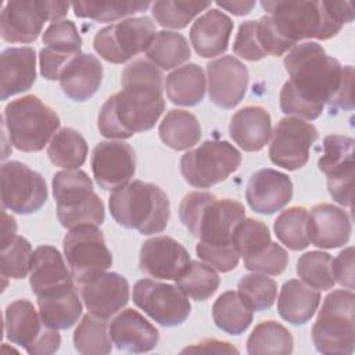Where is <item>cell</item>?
<instances>
[{
  "label": "cell",
  "mask_w": 355,
  "mask_h": 355,
  "mask_svg": "<svg viewBox=\"0 0 355 355\" xmlns=\"http://www.w3.org/2000/svg\"><path fill=\"white\" fill-rule=\"evenodd\" d=\"M288 80L280 92V108L286 115L316 119L324 105L354 108V67H343L316 42L294 46L284 57Z\"/></svg>",
  "instance_id": "cell-1"
},
{
  "label": "cell",
  "mask_w": 355,
  "mask_h": 355,
  "mask_svg": "<svg viewBox=\"0 0 355 355\" xmlns=\"http://www.w3.org/2000/svg\"><path fill=\"white\" fill-rule=\"evenodd\" d=\"M257 33L266 55H283L300 40H327L354 19L349 1H262Z\"/></svg>",
  "instance_id": "cell-2"
},
{
  "label": "cell",
  "mask_w": 355,
  "mask_h": 355,
  "mask_svg": "<svg viewBox=\"0 0 355 355\" xmlns=\"http://www.w3.org/2000/svg\"><path fill=\"white\" fill-rule=\"evenodd\" d=\"M164 75L148 60H135L125 67L122 90L103 104L98 130L108 139H128L154 128L165 110Z\"/></svg>",
  "instance_id": "cell-3"
},
{
  "label": "cell",
  "mask_w": 355,
  "mask_h": 355,
  "mask_svg": "<svg viewBox=\"0 0 355 355\" xmlns=\"http://www.w3.org/2000/svg\"><path fill=\"white\" fill-rule=\"evenodd\" d=\"M179 218L193 237L215 245L232 244L236 226L245 218L244 207L208 191H191L179 205Z\"/></svg>",
  "instance_id": "cell-4"
},
{
  "label": "cell",
  "mask_w": 355,
  "mask_h": 355,
  "mask_svg": "<svg viewBox=\"0 0 355 355\" xmlns=\"http://www.w3.org/2000/svg\"><path fill=\"white\" fill-rule=\"evenodd\" d=\"M108 205L118 225L141 234L164 232L171 215L166 193L159 186L143 180H132L115 189Z\"/></svg>",
  "instance_id": "cell-5"
},
{
  "label": "cell",
  "mask_w": 355,
  "mask_h": 355,
  "mask_svg": "<svg viewBox=\"0 0 355 355\" xmlns=\"http://www.w3.org/2000/svg\"><path fill=\"white\" fill-rule=\"evenodd\" d=\"M3 126L17 150L37 153L58 132L60 116L37 96L28 94L6 105Z\"/></svg>",
  "instance_id": "cell-6"
},
{
  "label": "cell",
  "mask_w": 355,
  "mask_h": 355,
  "mask_svg": "<svg viewBox=\"0 0 355 355\" xmlns=\"http://www.w3.org/2000/svg\"><path fill=\"white\" fill-rule=\"evenodd\" d=\"M352 290H333L323 300L318 319L312 326V341L315 348L326 355H349L354 352Z\"/></svg>",
  "instance_id": "cell-7"
},
{
  "label": "cell",
  "mask_w": 355,
  "mask_h": 355,
  "mask_svg": "<svg viewBox=\"0 0 355 355\" xmlns=\"http://www.w3.org/2000/svg\"><path fill=\"white\" fill-rule=\"evenodd\" d=\"M241 164L240 151L226 140H207L180 159V172L193 187L208 189L226 180Z\"/></svg>",
  "instance_id": "cell-8"
},
{
  "label": "cell",
  "mask_w": 355,
  "mask_h": 355,
  "mask_svg": "<svg viewBox=\"0 0 355 355\" xmlns=\"http://www.w3.org/2000/svg\"><path fill=\"white\" fill-rule=\"evenodd\" d=\"M69 6L67 1L49 0L8 1L0 17L1 39L8 43H32L42 33L44 22L61 21Z\"/></svg>",
  "instance_id": "cell-9"
},
{
  "label": "cell",
  "mask_w": 355,
  "mask_h": 355,
  "mask_svg": "<svg viewBox=\"0 0 355 355\" xmlns=\"http://www.w3.org/2000/svg\"><path fill=\"white\" fill-rule=\"evenodd\" d=\"M157 35L148 17L126 18L100 29L93 40L96 53L111 64H123L146 51Z\"/></svg>",
  "instance_id": "cell-10"
},
{
  "label": "cell",
  "mask_w": 355,
  "mask_h": 355,
  "mask_svg": "<svg viewBox=\"0 0 355 355\" xmlns=\"http://www.w3.org/2000/svg\"><path fill=\"white\" fill-rule=\"evenodd\" d=\"M64 257L75 283L107 270L112 265V254L103 232L94 225L69 229L62 240Z\"/></svg>",
  "instance_id": "cell-11"
},
{
  "label": "cell",
  "mask_w": 355,
  "mask_h": 355,
  "mask_svg": "<svg viewBox=\"0 0 355 355\" xmlns=\"http://www.w3.org/2000/svg\"><path fill=\"white\" fill-rule=\"evenodd\" d=\"M1 204L3 209L19 215L39 211L47 200L44 178L19 161L1 165Z\"/></svg>",
  "instance_id": "cell-12"
},
{
  "label": "cell",
  "mask_w": 355,
  "mask_h": 355,
  "mask_svg": "<svg viewBox=\"0 0 355 355\" xmlns=\"http://www.w3.org/2000/svg\"><path fill=\"white\" fill-rule=\"evenodd\" d=\"M132 298L144 313L165 327L182 324L191 309L189 297L178 286L151 279L136 282Z\"/></svg>",
  "instance_id": "cell-13"
},
{
  "label": "cell",
  "mask_w": 355,
  "mask_h": 355,
  "mask_svg": "<svg viewBox=\"0 0 355 355\" xmlns=\"http://www.w3.org/2000/svg\"><path fill=\"white\" fill-rule=\"evenodd\" d=\"M354 144L349 136L329 135L323 139V154L318 161L333 200L349 208L354 200Z\"/></svg>",
  "instance_id": "cell-14"
},
{
  "label": "cell",
  "mask_w": 355,
  "mask_h": 355,
  "mask_svg": "<svg viewBox=\"0 0 355 355\" xmlns=\"http://www.w3.org/2000/svg\"><path fill=\"white\" fill-rule=\"evenodd\" d=\"M318 137L315 125L295 116H286L272 132L269 158L280 168L297 171L308 162L309 150Z\"/></svg>",
  "instance_id": "cell-15"
},
{
  "label": "cell",
  "mask_w": 355,
  "mask_h": 355,
  "mask_svg": "<svg viewBox=\"0 0 355 355\" xmlns=\"http://www.w3.org/2000/svg\"><path fill=\"white\" fill-rule=\"evenodd\" d=\"M92 171L96 183L104 190H115L135 176L136 154L122 140L98 143L92 153Z\"/></svg>",
  "instance_id": "cell-16"
},
{
  "label": "cell",
  "mask_w": 355,
  "mask_h": 355,
  "mask_svg": "<svg viewBox=\"0 0 355 355\" xmlns=\"http://www.w3.org/2000/svg\"><path fill=\"white\" fill-rule=\"evenodd\" d=\"M86 309L100 318L110 319L129 301V283L116 272H100L79 283Z\"/></svg>",
  "instance_id": "cell-17"
},
{
  "label": "cell",
  "mask_w": 355,
  "mask_h": 355,
  "mask_svg": "<svg viewBox=\"0 0 355 355\" xmlns=\"http://www.w3.org/2000/svg\"><path fill=\"white\" fill-rule=\"evenodd\" d=\"M209 100L219 108L230 110L245 96L248 69L233 55H223L207 64Z\"/></svg>",
  "instance_id": "cell-18"
},
{
  "label": "cell",
  "mask_w": 355,
  "mask_h": 355,
  "mask_svg": "<svg viewBox=\"0 0 355 355\" xmlns=\"http://www.w3.org/2000/svg\"><path fill=\"white\" fill-rule=\"evenodd\" d=\"M190 261L187 250L179 241L168 236H157L143 243L139 266L141 272L154 279L175 280Z\"/></svg>",
  "instance_id": "cell-19"
},
{
  "label": "cell",
  "mask_w": 355,
  "mask_h": 355,
  "mask_svg": "<svg viewBox=\"0 0 355 355\" xmlns=\"http://www.w3.org/2000/svg\"><path fill=\"white\" fill-rule=\"evenodd\" d=\"M291 179L286 173L270 168L252 173L245 190V200L251 209L263 215L280 211L291 201Z\"/></svg>",
  "instance_id": "cell-20"
},
{
  "label": "cell",
  "mask_w": 355,
  "mask_h": 355,
  "mask_svg": "<svg viewBox=\"0 0 355 355\" xmlns=\"http://www.w3.org/2000/svg\"><path fill=\"white\" fill-rule=\"evenodd\" d=\"M352 226L348 214L333 204L312 207L306 218L309 243L319 248H337L348 243Z\"/></svg>",
  "instance_id": "cell-21"
},
{
  "label": "cell",
  "mask_w": 355,
  "mask_h": 355,
  "mask_svg": "<svg viewBox=\"0 0 355 355\" xmlns=\"http://www.w3.org/2000/svg\"><path fill=\"white\" fill-rule=\"evenodd\" d=\"M110 337L118 349L140 354L157 347L159 331L141 313L128 308L110 322Z\"/></svg>",
  "instance_id": "cell-22"
},
{
  "label": "cell",
  "mask_w": 355,
  "mask_h": 355,
  "mask_svg": "<svg viewBox=\"0 0 355 355\" xmlns=\"http://www.w3.org/2000/svg\"><path fill=\"white\" fill-rule=\"evenodd\" d=\"M0 97L29 90L36 80V51L33 47H8L0 55Z\"/></svg>",
  "instance_id": "cell-23"
},
{
  "label": "cell",
  "mask_w": 355,
  "mask_h": 355,
  "mask_svg": "<svg viewBox=\"0 0 355 355\" xmlns=\"http://www.w3.org/2000/svg\"><path fill=\"white\" fill-rule=\"evenodd\" d=\"M233 21L219 10H209L198 17L190 28V42L200 57L212 58L229 47Z\"/></svg>",
  "instance_id": "cell-24"
},
{
  "label": "cell",
  "mask_w": 355,
  "mask_h": 355,
  "mask_svg": "<svg viewBox=\"0 0 355 355\" xmlns=\"http://www.w3.org/2000/svg\"><path fill=\"white\" fill-rule=\"evenodd\" d=\"M229 133L233 141L244 151H259L272 137L270 115L259 105H247L232 116Z\"/></svg>",
  "instance_id": "cell-25"
},
{
  "label": "cell",
  "mask_w": 355,
  "mask_h": 355,
  "mask_svg": "<svg viewBox=\"0 0 355 355\" xmlns=\"http://www.w3.org/2000/svg\"><path fill=\"white\" fill-rule=\"evenodd\" d=\"M36 298L40 319L51 329H69L82 315V302L75 283L49 290Z\"/></svg>",
  "instance_id": "cell-26"
},
{
  "label": "cell",
  "mask_w": 355,
  "mask_h": 355,
  "mask_svg": "<svg viewBox=\"0 0 355 355\" xmlns=\"http://www.w3.org/2000/svg\"><path fill=\"white\" fill-rule=\"evenodd\" d=\"M58 80L67 97L86 101L100 89L103 65L93 54L80 53L68 62Z\"/></svg>",
  "instance_id": "cell-27"
},
{
  "label": "cell",
  "mask_w": 355,
  "mask_h": 355,
  "mask_svg": "<svg viewBox=\"0 0 355 355\" xmlns=\"http://www.w3.org/2000/svg\"><path fill=\"white\" fill-rule=\"evenodd\" d=\"M71 270L61 252L51 245H39L32 255L29 269V284L37 297L49 290L73 283Z\"/></svg>",
  "instance_id": "cell-28"
},
{
  "label": "cell",
  "mask_w": 355,
  "mask_h": 355,
  "mask_svg": "<svg viewBox=\"0 0 355 355\" xmlns=\"http://www.w3.org/2000/svg\"><path fill=\"white\" fill-rule=\"evenodd\" d=\"M39 312L28 300H15L4 311V333L8 341L31 351L46 330Z\"/></svg>",
  "instance_id": "cell-29"
},
{
  "label": "cell",
  "mask_w": 355,
  "mask_h": 355,
  "mask_svg": "<svg viewBox=\"0 0 355 355\" xmlns=\"http://www.w3.org/2000/svg\"><path fill=\"white\" fill-rule=\"evenodd\" d=\"M320 302V293L301 280L286 282L277 298V312L291 324H305L315 315Z\"/></svg>",
  "instance_id": "cell-30"
},
{
  "label": "cell",
  "mask_w": 355,
  "mask_h": 355,
  "mask_svg": "<svg viewBox=\"0 0 355 355\" xmlns=\"http://www.w3.org/2000/svg\"><path fill=\"white\" fill-rule=\"evenodd\" d=\"M205 75L200 65L187 64L172 71L165 80L168 98L178 105L198 104L205 94Z\"/></svg>",
  "instance_id": "cell-31"
},
{
  "label": "cell",
  "mask_w": 355,
  "mask_h": 355,
  "mask_svg": "<svg viewBox=\"0 0 355 355\" xmlns=\"http://www.w3.org/2000/svg\"><path fill=\"white\" fill-rule=\"evenodd\" d=\"M158 133L164 144L182 151L200 141L201 126L194 114L184 110H171L159 123Z\"/></svg>",
  "instance_id": "cell-32"
},
{
  "label": "cell",
  "mask_w": 355,
  "mask_h": 355,
  "mask_svg": "<svg viewBox=\"0 0 355 355\" xmlns=\"http://www.w3.org/2000/svg\"><path fill=\"white\" fill-rule=\"evenodd\" d=\"M147 60L164 71L173 69L189 61L191 51L186 37L182 33L161 31L157 32L148 49Z\"/></svg>",
  "instance_id": "cell-33"
},
{
  "label": "cell",
  "mask_w": 355,
  "mask_h": 355,
  "mask_svg": "<svg viewBox=\"0 0 355 355\" xmlns=\"http://www.w3.org/2000/svg\"><path fill=\"white\" fill-rule=\"evenodd\" d=\"M212 319L222 331L239 336L252 322V311L243 302L237 291H225L212 305Z\"/></svg>",
  "instance_id": "cell-34"
},
{
  "label": "cell",
  "mask_w": 355,
  "mask_h": 355,
  "mask_svg": "<svg viewBox=\"0 0 355 355\" xmlns=\"http://www.w3.org/2000/svg\"><path fill=\"white\" fill-rule=\"evenodd\" d=\"M108 319L86 313L73 331V347L82 355H104L112 349Z\"/></svg>",
  "instance_id": "cell-35"
},
{
  "label": "cell",
  "mask_w": 355,
  "mask_h": 355,
  "mask_svg": "<svg viewBox=\"0 0 355 355\" xmlns=\"http://www.w3.org/2000/svg\"><path fill=\"white\" fill-rule=\"evenodd\" d=\"M47 155L55 166L78 169L86 161L87 143L78 130L72 128H62L50 140Z\"/></svg>",
  "instance_id": "cell-36"
},
{
  "label": "cell",
  "mask_w": 355,
  "mask_h": 355,
  "mask_svg": "<svg viewBox=\"0 0 355 355\" xmlns=\"http://www.w3.org/2000/svg\"><path fill=\"white\" fill-rule=\"evenodd\" d=\"M51 184L57 208L76 207L94 194L92 179L80 169H65L57 172L53 176Z\"/></svg>",
  "instance_id": "cell-37"
},
{
  "label": "cell",
  "mask_w": 355,
  "mask_h": 355,
  "mask_svg": "<svg viewBox=\"0 0 355 355\" xmlns=\"http://www.w3.org/2000/svg\"><path fill=\"white\" fill-rule=\"evenodd\" d=\"M294 341L291 333L275 320H265L255 326L247 340V352L257 354H291Z\"/></svg>",
  "instance_id": "cell-38"
},
{
  "label": "cell",
  "mask_w": 355,
  "mask_h": 355,
  "mask_svg": "<svg viewBox=\"0 0 355 355\" xmlns=\"http://www.w3.org/2000/svg\"><path fill=\"white\" fill-rule=\"evenodd\" d=\"M176 286L190 298L205 301L219 287V276L208 263L190 261L183 273L175 279Z\"/></svg>",
  "instance_id": "cell-39"
},
{
  "label": "cell",
  "mask_w": 355,
  "mask_h": 355,
  "mask_svg": "<svg viewBox=\"0 0 355 355\" xmlns=\"http://www.w3.org/2000/svg\"><path fill=\"white\" fill-rule=\"evenodd\" d=\"M79 18H90L96 22H112L147 10L150 1H76L71 4Z\"/></svg>",
  "instance_id": "cell-40"
},
{
  "label": "cell",
  "mask_w": 355,
  "mask_h": 355,
  "mask_svg": "<svg viewBox=\"0 0 355 355\" xmlns=\"http://www.w3.org/2000/svg\"><path fill=\"white\" fill-rule=\"evenodd\" d=\"M308 211L304 207H291L283 211L273 223L276 237L291 251H301L309 245L306 234Z\"/></svg>",
  "instance_id": "cell-41"
},
{
  "label": "cell",
  "mask_w": 355,
  "mask_h": 355,
  "mask_svg": "<svg viewBox=\"0 0 355 355\" xmlns=\"http://www.w3.org/2000/svg\"><path fill=\"white\" fill-rule=\"evenodd\" d=\"M331 262L333 258L327 252H305L297 261V275L306 286L315 290L327 291L336 284L331 272Z\"/></svg>",
  "instance_id": "cell-42"
},
{
  "label": "cell",
  "mask_w": 355,
  "mask_h": 355,
  "mask_svg": "<svg viewBox=\"0 0 355 355\" xmlns=\"http://www.w3.org/2000/svg\"><path fill=\"white\" fill-rule=\"evenodd\" d=\"M237 293L252 312H259L273 305L277 297V284L266 275L251 273L239 280Z\"/></svg>",
  "instance_id": "cell-43"
},
{
  "label": "cell",
  "mask_w": 355,
  "mask_h": 355,
  "mask_svg": "<svg viewBox=\"0 0 355 355\" xmlns=\"http://www.w3.org/2000/svg\"><path fill=\"white\" fill-rule=\"evenodd\" d=\"M211 6L209 1H155L151 12L158 25L171 29H183L201 11Z\"/></svg>",
  "instance_id": "cell-44"
},
{
  "label": "cell",
  "mask_w": 355,
  "mask_h": 355,
  "mask_svg": "<svg viewBox=\"0 0 355 355\" xmlns=\"http://www.w3.org/2000/svg\"><path fill=\"white\" fill-rule=\"evenodd\" d=\"M270 243V233L265 223L252 218H244L234 229L232 245L239 257H250L263 250Z\"/></svg>",
  "instance_id": "cell-45"
},
{
  "label": "cell",
  "mask_w": 355,
  "mask_h": 355,
  "mask_svg": "<svg viewBox=\"0 0 355 355\" xmlns=\"http://www.w3.org/2000/svg\"><path fill=\"white\" fill-rule=\"evenodd\" d=\"M32 255L31 243L22 236H15L8 244L1 247V276L15 280L26 277Z\"/></svg>",
  "instance_id": "cell-46"
},
{
  "label": "cell",
  "mask_w": 355,
  "mask_h": 355,
  "mask_svg": "<svg viewBox=\"0 0 355 355\" xmlns=\"http://www.w3.org/2000/svg\"><path fill=\"white\" fill-rule=\"evenodd\" d=\"M44 47L64 54H80L82 39L75 26L69 19H61L51 22L42 36Z\"/></svg>",
  "instance_id": "cell-47"
},
{
  "label": "cell",
  "mask_w": 355,
  "mask_h": 355,
  "mask_svg": "<svg viewBox=\"0 0 355 355\" xmlns=\"http://www.w3.org/2000/svg\"><path fill=\"white\" fill-rule=\"evenodd\" d=\"M57 218L60 223L67 229L82 225L98 226L104 222L105 218L104 204L101 198L94 193L89 200L76 207L57 208Z\"/></svg>",
  "instance_id": "cell-48"
},
{
  "label": "cell",
  "mask_w": 355,
  "mask_h": 355,
  "mask_svg": "<svg viewBox=\"0 0 355 355\" xmlns=\"http://www.w3.org/2000/svg\"><path fill=\"white\" fill-rule=\"evenodd\" d=\"M243 261L245 269L254 273L277 276L286 270L288 263V254L282 245L270 241L263 250L243 258Z\"/></svg>",
  "instance_id": "cell-49"
},
{
  "label": "cell",
  "mask_w": 355,
  "mask_h": 355,
  "mask_svg": "<svg viewBox=\"0 0 355 355\" xmlns=\"http://www.w3.org/2000/svg\"><path fill=\"white\" fill-rule=\"evenodd\" d=\"M196 252L205 263L211 268L225 273L233 270L239 263V254L233 248L232 244L229 245H215L198 241L196 245Z\"/></svg>",
  "instance_id": "cell-50"
},
{
  "label": "cell",
  "mask_w": 355,
  "mask_h": 355,
  "mask_svg": "<svg viewBox=\"0 0 355 355\" xmlns=\"http://www.w3.org/2000/svg\"><path fill=\"white\" fill-rule=\"evenodd\" d=\"M233 53L247 61H259L266 57L258 40L257 21H244L239 26L236 39L233 42Z\"/></svg>",
  "instance_id": "cell-51"
},
{
  "label": "cell",
  "mask_w": 355,
  "mask_h": 355,
  "mask_svg": "<svg viewBox=\"0 0 355 355\" xmlns=\"http://www.w3.org/2000/svg\"><path fill=\"white\" fill-rule=\"evenodd\" d=\"M79 55V54H76ZM76 55L72 54H64L53 51L47 47H43L39 51V65H40V73L47 80H57L60 79L62 71L68 65V62L75 58Z\"/></svg>",
  "instance_id": "cell-52"
},
{
  "label": "cell",
  "mask_w": 355,
  "mask_h": 355,
  "mask_svg": "<svg viewBox=\"0 0 355 355\" xmlns=\"http://www.w3.org/2000/svg\"><path fill=\"white\" fill-rule=\"evenodd\" d=\"M334 282L344 288H354V247L344 248L331 262Z\"/></svg>",
  "instance_id": "cell-53"
},
{
  "label": "cell",
  "mask_w": 355,
  "mask_h": 355,
  "mask_svg": "<svg viewBox=\"0 0 355 355\" xmlns=\"http://www.w3.org/2000/svg\"><path fill=\"white\" fill-rule=\"evenodd\" d=\"M239 354V349L227 341L215 338L202 340L182 349V354Z\"/></svg>",
  "instance_id": "cell-54"
},
{
  "label": "cell",
  "mask_w": 355,
  "mask_h": 355,
  "mask_svg": "<svg viewBox=\"0 0 355 355\" xmlns=\"http://www.w3.org/2000/svg\"><path fill=\"white\" fill-rule=\"evenodd\" d=\"M216 6L234 15H247L255 7V1H216Z\"/></svg>",
  "instance_id": "cell-55"
},
{
  "label": "cell",
  "mask_w": 355,
  "mask_h": 355,
  "mask_svg": "<svg viewBox=\"0 0 355 355\" xmlns=\"http://www.w3.org/2000/svg\"><path fill=\"white\" fill-rule=\"evenodd\" d=\"M1 218H3V222H1V247H4L6 244H8L17 236L15 234L17 223H15V219L6 212V209H3Z\"/></svg>",
  "instance_id": "cell-56"
}]
</instances>
